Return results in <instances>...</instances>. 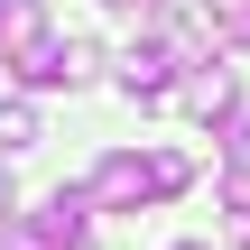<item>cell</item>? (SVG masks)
Returning <instances> with one entry per match:
<instances>
[{
  "instance_id": "6da1fadb",
  "label": "cell",
  "mask_w": 250,
  "mask_h": 250,
  "mask_svg": "<svg viewBox=\"0 0 250 250\" xmlns=\"http://www.w3.org/2000/svg\"><path fill=\"white\" fill-rule=\"evenodd\" d=\"M0 46H9V74L28 93H56V83H83L93 74V37H56L46 28V0H9Z\"/></svg>"
},
{
  "instance_id": "7a4b0ae2",
  "label": "cell",
  "mask_w": 250,
  "mask_h": 250,
  "mask_svg": "<svg viewBox=\"0 0 250 250\" xmlns=\"http://www.w3.org/2000/svg\"><path fill=\"white\" fill-rule=\"evenodd\" d=\"M195 186V167L176 158V148H158V158H139V148H111L93 176H83V195L102 204V213H139V204H167V195H186Z\"/></svg>"
},
{
  "instance_id": "3957f363",
  "label": "cell",
  "mask_w": 250,
  "mask_h": 250,
  "mask_svg": "<svg viewBox=\"0 0 250 250\" xmlns=\"http://www.w3.org/2000/svg\"><path fill=\"white\" fill-rule=\"evenodd\" d=\"M83 223H93V195L83 186H56L37 213H19L0 232V250H83Z\"/></svg>"
},
{
  "instance_id": "277c9868",
  "label": "cell",
  "mask_w": 250,
  "mask_h": 250,
  "mask_svg": "<svg viewBox=\"0 0 250 250\" xmlns=\"http://www.w3.org/2000/svg\"><path fill=\"white\" fill-rule=\"evenodd\" d=\"M176 102H186L195 121H232V111H241V83H232V65H195V74L176 83Z\"/></svg>"
},
{
  "instance_id": "5b68a950",
  "label": "cell",
  "mask_w": 250,
  "mask_h": 250,
  "mask_svg": "<svg viewBox=\"0 0 250 250\" xmlns=\"http://www.w3.org/2000/svg\"><path fill=\"white\" fill-rule=\"evenodd\" d=\"M19 148H37V102H28V93L0 102V158H19Z\"/></svg>"
},
{
  "instance_id": "8992f818",
  "label": "cell",
  "mask_w": 250,
  "mask_h": 250,
  "mask_svg": "<svg viewBox=\"0 0 250 250\" xmlns=\"http://www.w3.org/2000/svg\"><path fill=\"white\" fill-rule=\"evenodd\" d=\"M223 158H232V176H250V111L223 121Z\"/></svg>"
},
{
  "instance_id": "52a82bcc",
  "label": "cell",
  "mask_w": 250,
  "mask_h": 250,
  "mask_svg": "<svg viewBox=\"0 0 250 250\" xmlns=\"http://www.w3.org/2000/svg\"><path fill=\"white\" fill-rule=\"evenodd\" d=\"M213 46H250V0H241V9H223V19H213Z\"/></svg>"
},
{
  "instance_id": "ba28073f",
  "label": "cell",
  "mask_w": 250,
  "mask_h": 250,
  "mask_svg": "<svg viewBox=\"0 0 250 250\" xmlns=\"http://www.w3.org/2000/svg\"><path fill=\"white\" fill-rule=\"evenodd\" d=\"M0 213H9V167H0Z\"/></svg>"
},
{
  "instance_id": "9c48e42d",
  "label": "cell",
  "mask_w": 250,
  "mask_h": 250,
  "mask_svg": "<svg viewBox=\"0 0 250 250\" xmlns=\"http://www.w3.org/2000/svg\"><path fill=\"white\" fill-rule=\"evenodd\" d=\"M204 9H213V19H223V9H241V0H204Z\"/></svg>"
},
{
  "instance_id": "30bf717a",
  "label": "cell",
  "mask_w": 250,
  "mask_h": 250,
  "mask_svg": "<svg viewBox=\"0 0 250 250\" xmlns=\"http://www.w3.org/2000/svg\"><path fill=\"white\" fill-rule=\"evenodd\" d=\"M176 250H213V241H176Z\"/></svg>"
},
{
  "instance_id": "8fae6325",
  "label": "cell",
  "mask_w": 250,
  "mask_h": 250,
  "mask_svg": "<svg viewBox=\"0 0 250 250\" xmlns=\"http://www.w3.org/2000/svg\"><path fill=\"white\" fill-rule=\"evenodd\" d=\"M0 28H9V0H0Z\"/></svg>"
}]
</instances>
